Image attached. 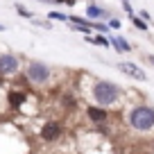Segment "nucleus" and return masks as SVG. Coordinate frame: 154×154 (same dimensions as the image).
<instances>
[{"instance_id": "nucleus-1", "label": "nucleus", "mask_w": 154, "mask_h": 154, "mask_svg": "<svg viewBox=\"0 0 154 154\" xmlns=\"http://www.w3.org/2000/svg\"><path fill=\"white\" fill-rule=\"evenodd\" d=\"M127 125L134 131L147 134L154 129V106L149 104H134L127 113Z\"/></svg>"}, {"instance_id": "nucleus-2", "label": "nucleus", "mask_w": 154, "mask_h": 154, "mask_svg": "<svg viewBox=\"0 0 154 154\" xmlns=\"http://www.w3.org/2000/svg\"><path fill=\"white\" fill-rule=\"evenodd\" d=\"M91 95H93V100H95L97 106H111V104H116V102L120 100L122 86L109 82V79H95L93 86H91Z\"/></svg>"}, {"instance_id": "nucleus-3", "label": "nucleus", "mask_w": 154, "mask_h": 154, "mask_svg": "<svg viewBox=\"0 0 154 154\" xmlns=\"http://www.w3.org/2000/svg\"><path fill=\"white\" fill-rule=\"evenodd\" d=\"M25 77H27V82L36 84V86H43V84L50 82L52 70H50V66L43 63V61H29L27 68H25Z\"/></svg>"}, {"instance_id": "nucleus-4", "label": "nucleus", "mask_w": 154, "mask_h": 154, "mask_svg": "<svg viewBox=\"0 0 154 154\" xmlns=\"http://www.w3.org/2000/svg\"><path fill=\"white\" fill-rule=\"evenodd\" d=\"M18 57L11 52H5V54H0V77H11L18 72Z\"/></svg>"}, {"instance_id": "nucleus-5", "label": "nucleus", "mask_w": 154, "mask_h": 154, "mask_svg": "<svg viewBox=\"0 0 154 154\" xmlns=\"http://www.w3.org/2000/svg\"><path fill=\"white\" fill-rule=\"evenodd\" d=\"M41 138L45 140V143H57L59 138H61V134H63V125L61 122H57V120H50V122H45L43 127H41Z\"/></svg>"}, {"instance_id": "nucleus-6", "label": "nucleus", "mask_w": 154, "mask_h": 154, "mask_svg": "<svg viewBox=\"0 0 154 154\" xmlns=\"http://www.w3.org/2000/svg\"><path fill=\"white\" fill-rule=\"evenodd\" d=\"M116 68L120 72H125V75L134 77V79H138V82H147V75H145V70L140 66H136V63L131 61H120V63H116Z\"/></svg>"}, {"instance_id": "nucleus-7", "label": "nucleus", "mask_w": 154, "mask_h": 154, "mask_svg": "<svg viewBox=\"0 0 154 154\" xmlns=\"http://www.w3.org/2000/svg\"><path fill=\"white\" fill-rule=\"evenodd\" d=\"M86 118L93 122V125H106V120H109V111L104 109V106H86Z\"/></svg>"}, {"instance_id": "nucleus-8", "label": "nucleus", "mask_w": 154, "mask_h": 154, "mask_svg": "<svg viewBox=\"0 0 154 154\" xmlns=\"http://www.w3.org/2000/svg\"><path fill=\"white\" fill-rule=\"evenodd\" d=\"M25 100H27V95H25L23 91H16V88H11V91L7 93V102H9L11 109H20V106L25 104Z\"/></svg>"}, {"instance_id": "nucleus-9", "label": "nucleus", "mask_w": 154, "mask_h": 154, "mask_svg": "<svg viewBox=\"0 0 154 154\" xmlns=\"http://www.w3.org/2000/svg\"><path fill=\"white\" fill-rule=\"evenodd\" d=\"M109 43L116 48V52H129V43H127L125 38H120V36H116V34H111V38H109Z\"/></svg>"}, {"instance_id": "nucleus-10", "label": "nucleus", "mask_w": 154, "mask_h": 154, "mask_svg": "<svg viewBox=\"0 0 154 154\" xmlns=\"http://www.w3.org/2000/svg\"><path fill=\"white\" fill-rule=\"evenodd\" d=\"M86 14L88 16H91V18H104V9H100V7H95V5H91V7H88V9H86Z\"/></svg>"}, {"instance_id": "nucleus-11", "label": "nucleus", "mask_w": 154, "mask_h": 154, "mask_svg": "<svg viewBox=\"0 0 154 154\" xmlns=\"http://www.w3.org/2000/svg\"><path fill=\"white\" fill-rule=\"evenodd\" d=\"M129 20H131V25H134V27H138V29H147L145 20H143V18H138V16H134V14H131V16H129Z\"/></svg>"}, {"instance_id": "nucleus-12", "label": "nucleus", "mask_w": 154, "mask_h": 154, "mask_svg": "<svg viewBox=\"0 0 154 154\" xmlns=\"http://www.w3.org/2000/svg\"><path fill=\"white\" fill-rule=\"evenodd\" d=\"M16 11H18V14L23 16V18H32V11H29V9H25L23 5H16Z\"/></svg>"}, {"instance_id": "nucleus-13", "label": "nucleus", "mask_w": 154, "mask_h": 154, "mask_svg": "<svg viewBox=\"0 0 154 154\" xmlns=\"http://www.w3.org/2000/svg\"><path fill=\"white\" fill-rule=\"evenodd\" d=\"M48 16H50L52 20H66V18H68V16L61 14V11H52V14H48Z\"/></svg>"}, {"instance_id": "nucleus-14", "label": "nucleus", "mask_w": 154, "mask_h": 154, "mask_svg": "<svg viewBox=\"0 0 154 154\" xmlns=\"http://www.w3.org/2000/svg\"><path fill=\"white\" fill-rule=\"evenodd\" d=\"M88 41H93V43H100V45H109V41L102 36H95V38H88Z\"/></svg>"}, {"instance_id": "nucleus-15", "label": "nucleus", "mask_w": 154, "mask_h": 154, "mask_svg": "<svg viewBox=\"0 0 154 154\" xmlns=\"http://www.w3.org/2000/svg\"><path fill=\"white\" fill-rule=\"evenodd\" d=\"M138 16H140V18H143V20H149V18H152V16H149V14H147V11H145V9H143V11H140V14H138Z\"/></svg>"}, {"instance_id": "nucleus-16", "label": "nucleus", "mask_w": 154, "mask_h": 154, "mask_svg": "<svg viewBox=\"0 0 154 154\" xmlns=\"http://www.w3.org/2000/svg\"><path fill=\"white\" fill-rule=\"evenodd\" d=\"M147 61H149V63H154V54H149V57H147Z\"/></svg>"}, {"instance_id": "nucleus-17", "label": "nucleus", "mask_w": 154, "mask_h": 154, "mask_svg": "<svg viewBox=\"0 0 154 154\" xmlns=\"http://www.w3.org/2000/svg\"><path fill=\"white\" fill-rule=\"evenodd\" d=\"M54 2H59V5H61V2H66V0H54Z\"/></svg>"}, {"instance_id": "nucleus-18", "label": "nucleus", "mask_w": 154, "mask_h": 154, "mask_svg": "<svg viewBox=\"0 0 154 154\" xmlns=\"http://www.w3.org/2000/svg\"><path fill=\"white\" fill-rule=\"evenodd\" d=\"M140 154H154V152H140Z\"/></svg>"}, {"instance_id": "nucleus-19", "label": "nucleus", "mask_w": 154, "mask_h": 154, "mask_svg": "<svg viewBox=\"0 0 154 154\" xmlns=\"http://www.w3.org/2000/svg\"><path fill=\"white\" fill-rule=\"evenodd\" d=\"M2 29H5V25H0V32H2Z\"/></svg>"}, {"instance_id": "nucleus-20", "label": "nucleus", "mask_w": 154, "mask_h": 154, "mask_svg": "<svg viewBox=\"0 0 154 154\" xmlns=\"http://www.w3.org/2000/svg\"><path fill=\"white\" fill-rule=\"evenodd\" d=\"M152 152H154V140H152Z\"/></svg>"}, {"instance_id": "nucleus-21", "label": "nucleus", "mask_w": 154, "mask_h": 154, "mask_svg": "<svg viewBox=\"0 0 154 154\" xmlns=\"http://www.w3.org/2000/svg\"><path fill=\"white\" fill-rule=\"evenodd\" d=\"M41 2H50V0H41Z\"/></svg>"}, {"instance_id": "nucleus-22", "label": "nucleus", "mask_w": 154, "mask_h": 154, "mask_svg": "<svg viewBox=\"0 0 154 154\" xmlns=\"http://www.w3.org/2000/svg\"><path fill=\"white\" fill-rule=\"evenodd\" d=\"M125 2H127V0H125Z\"/></svg>"}]
</instances>
